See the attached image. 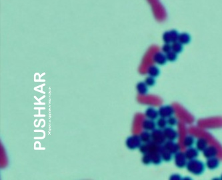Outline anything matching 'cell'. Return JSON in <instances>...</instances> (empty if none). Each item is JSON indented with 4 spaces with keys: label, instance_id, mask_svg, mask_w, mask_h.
I'll use <instances>...</instances> for the list:
<instances>
[{
    "label": "cell",
    "instance_id": "obj_1",
    "mask_svg": "<svg viewBox=\"0 0 222 180\" xmlns=\"http://www.w3.org/2000/svg\"><path fill=\"white\" fill-rule=\"evenodd\" d=\"M151 4L152 11L156 20L159 22H163L167 18V12L164 6L160 3L159 0H148Z\"/></svg>",
    "mask_w": 222,
    "mask_h": 180
},
{
    "label": "cell",
    "instance_id": "obj_2",
    "mask_svg": "<svg viewBox=\"0 0 222 180\" xmlns=\"http://www.w3.org/2000/svg\"><path fill=\"white\" fill-rule=\"evenodd\" d=\"M186 168L187 170L195 176H200L205 171L204 163L202 161L195 160V159L189 160L187 163Z\"/></svg>",
    "mask_w": 222,
    "mask_h": 180
},
{
    "label": "cell",
    "instance_id": "obj_3",
    "mask_svg": "<svg viewBox=\"0 0 222 180\" xmlns=\"http://www.w3.org/2000/svg\"><path fill=\"white\" fill-rule=\"evenodd\" d=\"M142 144V141L140 136H129L127 138L126 141V145L129 150H134L137 148H139L140 145Z\"/></svg>",
    "mask_w": 222,
    "mask_h": 180
},
{
    "label": "cell",
    "instance_id": "obj_4",
    "mask_svg": "<svg viewBox=\"0 0 222 180\" xmlns=\"http://www.w3.org/2000/svg\"><path fill=\"white\" fill-rule=\"evenodd\" d=\"M152 136V141L154 142L155 144L160 145H162L165 144V137L163 134V129L160 128L155 129L154 131H152L151 134Z\"/></svg>",
    "mask_w": 222,
    "mask_h": 180
},
{
    "label": "cell",
    "instance_id": "obj_5",
    "mask_svg": "<svg viewBox=\"0 0 222 180\" xmlns=\"http://www.w3.org/2000/svg\"><path fill=\"white\" fill-rule=\"evenodd\" d=\"M175 163L179 168H184L187 165V158L185 153L182 152H177L174 156Z\"/></svg>",
    "mask_w": 222,
    "mask_h": 180
},
{
    "label": "cell",
    "instance_id": "obj_6",
    "mask_svg": "<svg viewBox=\"0 0 222 180\" xmlns=\"http://www.w3.org/2000/svg\"><path fill=\"white\" fill-rule=\"evenodd\" d=\"M163 132L165 139L168 140H171V141H173V140L176 139L178 136V132L171 127H166L165 128L163 129Z\"/></svg>",
    "mask_w": 222,
    "mask_h": 180
},
{
    "label": "cell",
    "instance_id": "obj_7",
    "mask_svg": "<svg viewBox=\"0 0 222 180\" xmlns=\"http://www.w3.org/2000/svg\"><path fill=\"white\" fill-rule=\"evenodd\" d=\"M159 115L160 117L168 118L172 116L174 113V110L171 106L166 105V106H163L160 108L159 111Z\"/></svg>",
    "mask_w": 222,
    "mask_h": 180
},
{
    "label": "cell",
    "instance_id": "obj_8",
    "mask_svg": "<svg viewBox=\"0 0 222 180\" xmlns=\"http://www.w3.org/2000/svg\"><path fill=\"white\" fill-rule=\"evenodd\" d=\"M159 153L162 155V160L165 161H170L172 160L173 158V154L171 152L166 149L164 147V145H160V150H159Z\"/></svg>",
    "mask_w": 222,
    "mask_h": 180
},
{
    "label": "cell",
    "instance_id": "obj_9",
    "mask_svg": "<svg viewBox=\"0 0 222 180\" xmlns=\"http://www.w3.org/2000/svg\"><path fill=\"white\" fill-rule=\"evenodd\" d=\"M154 61L159 65H164L167 62V57L166 55H164L163 53L156 52L154 55Z\"/></svg>",
    "mask_w": 222,
    "mask_h": 180
},
{
    "label": "cell",
    "instance_id": "obj_10",
    "mask_svg": "<svg viewBox=\"0 0 222 180\" xmlns=\"http://www.w3.org/2000/svg\"><path fill=\"white\" fill-rule=\"evenodd\" d=\"M163 145H164V147L166 149H167L169 152L172 153V154H175L177 152H178L179 146L178 144L174 143L173 141L168 140V142H165V144Z\"/></svg>",
    "mask_w": 222,
    "mask_h": 180
},
{
    "label": "cell",
    "instance_id": "obj_11",
    "mask_svg": "<svg viewBox=\"0 0 222 180\" xmlns=\"http://www.w3.org/2000/svg\"><path fill=\"white\" fill-rule=\"evenodd\" d=\"M185 155H186L187 160H194V159L196 158L198 155H199V151H198L197 148L189 147L188 150H187L186 153H185Z\"/></svg>",
    "mask_w": 222,
    "mask_h": 180
},
{
    "label": "cell",
    "instance_id": "obj_12",
    "mask_svg": "<svg viewBox=\"0 0 222 180\" xmlns=\"http://www.w3.org/2000/svg\"><path fill=\"white\" fill-rule=\"evenodd\" d=\"M159 115V112L154 109V107H148L145 111V116L150 120H156Z\"/></svg>",
    "mask_w": 222,
    "mask_h": 180
},
{
    "label": "cell",
    "instance_id": "obj_13",
    "mask_svg": "<svg viewBox=\"0 0 222 180\" xmlns=\"http://www.w3.org/2000/svg\"><path fill=\"white\" fill-rule=\"evenodd\" d=\"M143 128H144L145 130L146 131H154V129H155V128H156V123H155L154 120H145L144 121L142 124Z\"/></svg>",
    "mask_w": 222,
    "mask_h": 180
},
{
    "label": "cell",
    "instance_id": "obj_14",
    "mask_svg": "<svg viewBox=\"0 0 222 180\" xmlns=\"http://www.w3.org/2000/svg\"><path fill=\"white\" fill-rule=\"evenodd\" d=\"M206 165L210 169L213 170V169L218 168L219 165V161L218 159L215 158H209L206 162Z\"/></svg>",
    "mask_w": 222,
    "mask_h": 180
},
{
    "label": "cell",
    "instance_id": "obj_15",
    "mask_svg": "<svg viewBox=\"0 0 222 180\" xmlns=\"http://www.w3.org/2000/svg\"><path fill=\"white\" fill-rule=\"evenodd\" d=\"M217 154V150L215 147L210 146L206 147V149L203 151V155L206 158H214Z\"/></svg>",
    "mask_w": 222,
    "mask_h": 180
},
{
    "label": "cell",
    "instance_id": "obj_16",
    "mask_svg": "<svg viewBox=\"0 0 222 180\" xmlns=\"http://www.w3.org/2000/svg\"><path fill=\"white\" fill-rule=\"evenodd\" d=\"M148 87L145 82H139L136 86V89L140 95H145L148 92Z\"/></svg>",
    "mask_w": 222,
    "mask_h": 180
},
{
    "label": "cell",
    "instance_id": "obj_17",
    "mask_svg": "<svg viewBox=\"0 0 222 180\" xmlns=\"http://www.w3.org/2000/svg\"><path fill=\"white\" fill-rule=\"evenodd\" d=\"M190 40H191V37L187 33H182L179 35L178 41L180 42L181 44L186 45L189 44Z\"/></svg>",
    "mask_w": 222,
    "mask_h": 180
},
{
    "label": "cell",
    "instance_id": "obj_18",
    "mask_svg": "<svg viewBox=\"0 0 222 180\" xmlns=\"http://www.w3.org/2000/svg\"><path fill=\"white\" fill-rule=\"evenodd\" d=\"M152 157V163L155 164V165H160L162 161V158L159 152H155V153H150Z\"/></svg>",
    "mask_w": 222,
    "mask_h": 180
},
{
    "label": "cell",
    "instance_id": "obj_19",
    "mask_svg": "<svg viewBox=\"0 0 222 180\" xmlns=\"http://www.w3.org/2000/svg\"><path fill=\"white\" fill-rule=\"evenodd\" d=\"M147 73L149 74V75L154 77V78H156L160 75V71L157 66L151 65L147 69Z\"/></svg>",
    "mask_w": 222,
    "mask_h": 180
},
{
    "label": "cell",
    "instance_id": "obj_20",
    "mask_svg": "<svg viewBox=\"0 0 222 180\" xmlns=\"http://www.w3.org/2000/svg\"><path fill=\"white\" fill-rule=\"evenodd\" d=\"M207 146V142L205 139L201 138L199 139L196 142V148L198 150V151H202L203 152L206 147Z\"/></svg>",
    "mask_w": 222,
    "mask_h": 180
},
{
    "label": "cell",
    "instance_id": "obj_21",
    "mask_svg": "<svg viewBox=\"0 0 222 180\" xmlns=\"http://www.w3.org/2000/svg\"><path fill=\"white\" fill-rule=\"evenodd\" d=\"M171 49L174 52H176V54H179L183 50V44H181L178 41L173 42L172 45H171Z\"/></svg>",
    "mask_w": 222,
    "mask_h": 180
},
{
    "label": "cell",
    "instance_id": "obj_22",
    "mask_svg": "<svg viewBox=\"0 0 222 180\" xmlns=\"http://www.w3.org/2000/svg\"><path fill=\"white\" fill-rule=\"evenodd\" d=\"M140 138H141L143 143H149L152 141L151 134H149L147 131L142 132L140 135Z\"/></svg>",
    "mask_w": 222,
    "mask_h": 180
},
{
    "label": "cell",
    "instance_id": "obj_23",
    "mask_svg": "<svg viewBox=\"0 0 222 180\" xmlns=\"http://www.w3.org/2000/svg\"><path fill=\"white\" fill-rule=\"evenodd\" d=\"M156 125L158 127V128L161 129H163L166 128V126L168 125V121L166 120V118H160L157 119Z\"/></svg>",
    "mask_w": 222,
    "mask_h": 180
},
{
    "label": "cell",
    "instance_id": "obj_24",
    "mask_svg": "<svg viewBox=\"0 0 222 180\" xmlns=\"http://www.w3.org/2000/svg\"><path fill=\"white\" fill-rule=\"evenodd\" d=\"M166 57H167V60L169 62H175L177 60V58H178V54H176V52H174L171 50L170 52H168V54H166Z\"/></svg>",
    "mask_w": 222,
    "mask_h": 180
},
{
    "label": "cell",
    "instance_id": "obj_25",
    "mask_svg": "<svg viewBox=\"0 0 222 180\" xmlns=\"http://www.w3.org/2000/svg\"><path fill=\"white\" fill-rule=\"evenodd\" d=\"M142 162L144 164L146 165H150L152 163V157L150 153H145V154H144V156L142 158Z\"/></svg>",
    "mask_w": 222,
    "mask_h": 180
},
{
    "label": "cell",
    "instance_id": "obj_26",
    "mask_svg": "<svg viewBox=\"0 0 222 180\" xmlns=\"http://www.w3.org/2000/svg\"><path fill=\"white\" fill-rule=\"evenodd\" d=\"M195 144V139L193 136H187L184 140V145L186 147H192Z\"/></svg>",
    "mask_w": 222,
    "mask_h": 180
},
{
    "label": "cell",
    "instance_id": "obj_27",
    "mask_svg": "<svg viewBox=\"0 0 222 180\" xmlns=\"http://www.w3.org/2000/svg\"><path fill=\"white\" fill-rule=\"evenodd\" d=\"M139 152H141L143 154H145V153H149V145L148 143H144L139 147Z\"/></svg>",
    "mask_w": 222,
    "mask_h": 180
},
{
    "label": "cell",
    "instance_id": "obj_28",
    "mask_svg": "<svg viewBox=\"0 0 222 180\" xmlns=\"http://www.w3.org/2000/svg\"><path fill=\"white\" fill-rule=\"evenodd\" d=\"M145 83H146L149 87L154 86L155 84V78L152 76H148L145 79Z\"/></svg>",
    "mask_w": 222,
    "mask_h": 180
},
{
    "label": "cell",
    "instance_id": "obj_29",
    "mask_svg": "<svg viewBox=\"0 0 222 180\" xmlns=\"http://www.w3.org/2000/svg\"><path fill=\"white\" fill-rule=\"evenodd\" d=\"M170 33L171 42L173 43V42L178 41V38H179V35L178 31H177L176 30H171L170 31Z\"/></svg>",
    "mask_w": 222,
    "mask_h": 180
},
{
    "label": "cell",
    "instance_id": "obj_30",
    "mask_svg": "<svg viewBox=\"0 0 222 180\" xmlns=\"http://www.w3.org/2000/svg\"><path fill=\"white\" fill-rule=\"evenodd\" d=\"M163 40L165 44H170L171 42L170 31H166L163 35Z\"/></svg>",
    "mask_w": 222,
    "mask_h": 180
},
{
    "label": "cell",
    "instance_id": "obj_31",
    "mask_svg": "<svg viewBox=\"0 0 222 180\" xmlns=\"http://www.w3.org/2000/svg\"><path fill=\"white\" fill-rule=\"evenodd\" d=\"M168 125H169L171 127L175 126L178 124V121H177V119L176 118L173 117V116H171V117L168 118Z\"/></svg>",
    "mask_w": 222,
    "mask_h": 180
},
{
    "label": "cell",
    "instance_id": "obj_32",
    "mask_svg": "<svg viewBox=\"0 0 222 180\" xmlns=\"http://www.w3.org/2000/svg\"><path fill=\"white\" fill-rule=\"evenodd\" d=\"M171 46L170 44H165L162 47V51L165 54H168V52L171 51Z\"/></svg>",
    "mask_w": 222,
    "mask_h": 180
},
{
    "label": "cell",
    "instance_id": "obj_33",
    "mask_svg": "<svg viewBox=\"0 0 222 180\" xmlns=\"http://www.w3.org/2000/svg\"><path fill=\"white\" fill-rule=\"evenodd\" d=\"M171 179H180L181 177L178 174H174L173 176H171L170 177Z\"/></svg>",
    "mask_w": 222,
    "mask_h": 180
},
{
    "label": "cell",
    "instance_id": "obj_34",
    "mask_svg": "<svg viewBox=\"0 0 222 180\" xmlns=\"http://www.w3.org/2000/svg\"><path fill=\"white\" fill-rule=\"evenodd\" d=\"M221 179H222V175H221Z\"/></svg>",
    "mask_w": 222,
    "mask_h": 180
}]
</instances>
